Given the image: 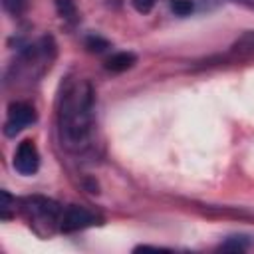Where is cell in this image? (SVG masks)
<instances>
[{
    "instance_id": "cell-1",
    "label": "cell",
    "mask_w": 254,
    "mask_h": 254,
    "mask_svg": "<svg viewBox=\"0 0 254 254\" xmlns=\"http://www.w3.org/2000/svg\"><path fill=\"white\" fill-rule=\"evenodd\" d=\"M95 99L93 87L83 77H67L62 85L58 101V129L62 145L67 151H81L87 147L93 129Z\"/></svg>"
},
{
    "instance_id": "cell-2",
    "label": "cell",
    "mask_w": 254,
    "mask_h": 254,
    "mask_svg": "<svg viewBox=\"0 0 254 254\" xmlns=\"http://www.w3.org/2000/svg\"><path fill=\"white\" fill-rule=\"evenodd\" d=\"M24 212L34 224H44V226H60V216L64 206L54 202L52 198L46 196H30L24 198Z\"/></svg>"
},
{
    "instance_id": "cell-3",
    "label": "cell",
    "mask_w": 254,
    "mask_h": 254,
    "mask_svg": "<svg viewBox=\"0 0 254 254\" xmlns=\"http://www.w3.org/2000/svg\"><path fill=\"white\" fill-rule=\"evenodd\" d=\"M38 115L36 109L30 103L24 101H14L8 107V117L4 121V135L6 137H16L20 131H24L28 125L36 123Z\"/></svg>"
},
{
    "instance_id": "cell-4",
    "label": "cell",
    "mask_w": 254,
    "mask_h": 254,
    "mask_svg": "<svg viewBox=\"0 0 254 254\" xmlns=\"http://www.w3.org/2000/svg\"><path fill=\"white\" fill-rule=\"evenodd\" d=\"M93 224H97V216L91 210L77 206V204H69V206H64L58 228L62 232H75V230H83Z\"/></svg>"
},
{
    "instance_id": "cell-5",
    "label": "cell",
    "mask_w": 254,
    "mask_h": 254,
    "mask_svg": "<svg viewBox=\"0 0 254 254\" xmlns=\"http://www.w3.org/2000/svg\"><path fill=\"white\" fill-rule=\"evenodd\" d=\"M14 169L24 177L34 175L40 169V153H38V147L34 141L26 139L18 145V149L14 153Z\"/></svg>"
},
{
    "instance_id": "cell-6",
    "label": "cell",
    "mask_w": 254,
    "mask_h": 254,
    "mask_svg": "<svg viewBox=\"0 0 254 254\" xmlns=\"http://www.w3.org/2000/svg\"><path fill=\"white\" fill-rule=\"evenodd\" d=\"M135 62H137L135 54H131V52H119V54H113V56L105 62V67H107L109 71L121 73V71L129 69V67H133Z\"/></svg>"
},
{
    "instance_id": "cell-7",
    "label": "cell",
    "mask_w": 254,
    "mask_h": 254,
    "mask_svg": "<svg viewBox=\"0 0 254 254\" xmlns=\"http://www.w3.org/2000/svg\"><path fill=\"white\" fill-rule=\"evenodd\" d=\"M56 8H58V14L64 20H67V22L77 20V8H75L73 0H56Z\"/></svg>"
},
{
    "instance_id": "cell-8",
    "label": "cell",
    "mask_w": 254,
    "mask_h": 254,
    "mask_svg": "<svg viewBox=\"0 0 254 254\" xmlns=\"http://www.w3.org/2000/svg\"><path fill=\"white\" fill-rule=\"evenodd\" d=\"M250 244L248 236H228L224 244H220L222 250H246Z\"/></svg>"
},
{
    "instance_id": "cell-9",
    "label": "cell",
    "mask_w": 254,
    "mask_h": 254,
    "mask_svg": "<svg viewBox=\"0 0 254 254\" xmlns=\"http://www.w3.org/2000/svg\"><path fill=\"white\" fill-rule=\"evenodd\" d=\"M2 6H4V10H6L8 14H12V16H20V14L26 12V8H28V0H2Z\"/></svg>"
},
{
    "instance_id": "cell-10",
    "label": "cell",
    "mask_w": 254,
    "mask_h": 254,
    "mask_svg": "<svg viewBox=\"0 0 254 254\" xmlns=\"http://www.w3.org/2000/svg\"><path fill=\"white\" fill-rule=\"evenodd\" d=\"M171 10L177 16H189L194 10L192 0H171Z\"/></svg>"
},
{
    "instance_id": "cell-11",
    "label": "cell",
    "mask_w": 254,
    "mask_h": 254,
    "mask_svg": "<svg viewBox=\"0 0 254 254\" xmlns=\"http://www.w3.org/2000/svg\"><path fill=\"white\" fill-rule=\"evenodd\" d=\"M85 46L89 48V52H105L107 48H109V42L107 40H103L101 36H89L87 40H85Z\"/></svg>"
},
{
    "instance_id": "cell-12",
    "label": "cell",
    "mask_w": 254,
    "mask_h": 254,
    "mask_svg": "<svg viewBox=\"0 0 254 254\" xmlns=\"http://www.w3.org/2000/svg\"><path fill=\"white\" fill-rule=\"evenodd\" d=\"M2 194V204H0V216L4 218V220H8L10 218V208H12V196L8 194V190H2L0 192Z\"/></svg>"
},
{
    "instance_id": "cell-13",
    "label": "cell",
    "mask_w": 254,
    "mask_h": 254,
    "mask_svg": "<svg viewBox=\"0 0 254 254\" xmlns=\"http://www.w3.org/2000/svg\"><path fill=\"white\" fill-rule=\"evenodd\" d=\"M131 2H133V6H135V10H137V12L147 14V12H151V10H153V6H155V2H157V0H131Z\"/></svg>"
}]
</instances>
